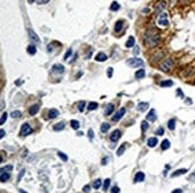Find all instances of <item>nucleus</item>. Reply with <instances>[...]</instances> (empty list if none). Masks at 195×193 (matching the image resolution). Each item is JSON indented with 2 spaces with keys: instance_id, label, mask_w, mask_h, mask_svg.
<instances>
[{
  "instance_id": "32",
  "label": "nucleus",
  "mask_w": 195,
  "mask_h": 193,
  "mask_svg": "<svg viewBox=\"0 0 195 193\" xmlns=\"http://www.w3.org/2000/svg\"><path fill=\"white\" fill-rule=\"evenodd\" d=\"M28 54L35 55V54H36V47H35V45H29L28 47Z\"/></svg>"
},
{
  "instance_id": "36",
  "label": "nucleus",
  "mask_w": 195,
  "mask_h": 193,
  "mask_svg": "<svg viewBox=\"0 0 195 193\" xmlns=\"http://www.w3.org/2000/svg\"><path fill=\"white\" fill-rule=\"evenodd\" d=\"M124 150H126V146H124V144H122V146L120 147L119 149H117V153H116V154L119 155V156H121V155L124 153Z\"/></svg>"
},
{
  "instance_id": "7",
  "label": "nucleus",
  "mask_w": 195,
  "mask_h": 193,
  "mask_svg": "<svg viewBox=\"0 0 195 193\" xmlns=\"http://www.w3.org/2000/svg\"><path fill=\"white\" fill-rule=\"evenodd\" d=\"M31 132H32V128H31L28 123L23 124L22 129H20V135H22V136H28V135L31 134Z\"/></svg>"
},
{
  "instance_id": "28",
  "label": "nucleus",
  "mask_w": 195,
  "mask_h": 193,
  "mask_svg": "<svg viewBox=\"0 0 195 193\" xmlns=\"http://www.w3.org/2000/svg\"><path fill=\"white\" fill-rule=\"evenodd\" d=\"M162 149L163 150H167V149H169L170 148V142H169V140H164L163 142H162Z\"/></svg>"
},
{
  "instance_id": "60",
  "label": "nucleus",
  "mask_w": 195,
  "mask_h": 193,
  "mask_svg": "<svg viewBox=\"0 0 195 193\" xmlns=\"http://www.w3.org/2000/svg\"><path fill=\"white\" fill-rule=\"evenodd\" d=\"M31 1H34V0H31Z\"/></svg>"
},
{
  "instance_id": "2",
  "label": "nucleus",
  "mask_w": 195,
  "mask_h": 193,
  "mask_svg": "<svg viewBox=\"0 0 195 193\" xmlns=\"http://www.w3.org/2000/svg\"><path fill=\"white\" fill-rule=\"evenodd\" d=\"M173 68H174V60L171 59V57H167L164 61L159 64V69H160L162 72H164V73L170 72Z\"/></svg>"
},
{
  "instance_id": "55",
  "label": "nucleus",
  "mask_w": 195,
  "mask_h": 193,
  "mask_svg": "<svg viewBox=\"0 0 195 193\" xmlns=\"http://www.w3.org/2000/svg\"><path fill=\"white\" fill-rule=\"evenodd\" d=\"M142 13H150V9H147V7H146V9H144V10H142Z\"/></svg>"
},
{
  "instance_id": "14",
  "label": "nucleus",
  "mask_w": 195,
  "mask_h": 193,
  "mask_svg": "<svg viewBox=\"0 0 195 193\" xmlns=\"http://www.w3.org/2000/svg\"><path fill=\"white\" fill-rule=\"evenodd\" d=\"M64 66L62 64H54L53 66V72L54 73H59V74H61V73H64Z\"/></svg>"
},
{
  "instance_id": "29",
  "label": "nucleus",
  "mask_w": 195,
  "mask_h": 193,
  "mask_svg": "<svg viewBox=\"0 0 195 193\" xmlns=\"http://www.w3.org/2000/svg\"><path fill=\"white\" fill-rule=\"evenodd\" d=\"M173 85H174V82L171 80H165V81L160 82V87H170V86H173Z\"/></svg>"
},
{
  "instance_id": "21",
  "label": "nucleus",
  "mask_w": 195,
  "mask_h": 193,
  "mask_svg": "<svg viewBox=\"0 0 195 193\" xmlns=\"http://www.w3.org/2000/svg\"><path fill=\"white\" fill-rule=\"evenodd\" d=\"M163 56H164V51H159V53H157L156 55H153V57H152V61L153 62H157V61H159V60H162L163 59Z\"/></svg>"
},
{
  "instance_id": "6",
  "label": "nucleus",
  "mask_w": 195,
  "mask_h": 193,
  "mask_svg": "<svg viewBox=\"0 0 195 193\" xmlns=\"http://www.w3.org/2000/svg\"><path fill=\"white\" fill-rule=\"evenodd\" d=\"M194 73H195L194 67H187L181 72V76H183V78H190Z\"/></svg>"
},
{
  "instance_id": "11",
  "label": "nucleus",
  "mask_w": 195,
  "mask_h": 193,
  "mask_svg": "<svg viewBox=\"0 0 195 193\" xmlns=\"http://www.w3.org/2000/svg\"><path fill=\"white\" fill-rule=\"evenodd\" d=\"M146 119L148 120V122H154V120L157 119V116H156L154 110H150V112H148L147 116H146Z\"/></svg>"
},
{
  "instance_id": "19",
  "label": "nucleus",
  "mask_w": 195,
  "mask_h": 193,
  "mask_svg": "<svg viewBox=\"0 0 195 193\" xmlns=\"http://www.w3.org/2000/svg\"><path fill=\"white\" fill-rule=\"evenodd\" d=\"M96 61L97 62H104L107 61V55L104 53H98L96 55Z\"/></svg>"
},
{
  "instance_id": "9",
  "label": "nucleus",
  "mask_w": 195,
  "mask_h": 193,
  "mask_svg": "<svg viewBox=\"0 0 195 193\" xmlns=\"http://www.w3.org/2000/svg\"><path fill=\"white\" fill-rule=\"evenodd\" d=\"M120 137H121V131H120V130H114V131L111 132L110 141H111V142H116Z\"/></svg>"
},
{
  "instance_id": "46",
  "label": "nucleus",
  "mask_w": 195,
  "mask_h": 193,
  "mask_svg": "<svg viewBox=\"0 0 195 193\" xmlns=\"http://www.w3.org/2000/svg\"><path fill=\"white\" fill-rule=\"evenodd\" d=\"M163 134H164V129H163V128L157 129V131H156V135H159V136H162Z\"/></svg>"
},
{
  "instance_id": "57",
  "label": "nucleus",
  "mask_w": 195,
  "mask_h": 193,
  "mask_svg": "<svg viewBox=\"0 0 195 193\" xmlns=\"http://www.w3.org/2000/svg\"><path fill=\"white\" fill-rule=\"evenodd\" d=\"M178 0H170V4H171V5H173V4H175V3H177Z\"/></svg>"
},
{
  "instance_id": "16",
  "label": "nucleus",
  "mask_w": 195,
  "mask_h": 193,
  "mask_svg": "<svg viewBox=\"0 0 195 193\" xmlns=\"http://www.w3.org/2000/svg\"><path fill=\"white\" fill-rule=\"evenodd\" d=\"M148 106H150V105H148V103H139L136 109H138V111L144 112V111H146V110L148 109Z\"/></svg>"
},
{
  "instance_id": "45",
  "label": "nucleus",
  "mask_w": 195,
  "mask_h": 193,
  "mask_svg": "<svg viewBox=\"0 0 195 193\" xmlns=\"http://www.w3.org/2000/svg\"><path fill=\"white\" fill-rule=\"evenodd\" d=\"M71 55H72V50H71V49H68L67 53H66L65 56H64V60H68V57H70Z\"/></svg>"
},
{
  "instance_id": "52",
  "label": "nucleus",
  "mask_w": 195,
  "mask_h": 193,
  "mask_svg": "<svg viewBox=\"0 0 195 193\" xmlns=\"http://www.w3.org/2000/svg\"><path fill=\"white\" fill-rule=\"evenodd\" d=\"M83 191H84V192H89V191H90V186H89V185H86V186H84V188H83Z\"/></svg>"
},
{
  "instance_id": "47",
  "label": "nucleus",
  "mask_w": 195,
  "mask_h": 193,
  "mask_svg": "<svg viewBox=\"0 0 195 193\" xmlns=\"http://www.w3.org/2000/svg\"><path fill=\"white\" fill-rule=\"evenodd\" d=\"M111 193H120V188L117 187V186H114V187L111 188Z\"/></svg>"
},
{
  "instance_id": "4",
  "label": "nucleus",
  "mask_w": 195,
  "mask_h": 193,
  "mask_svg": "<svg viewBox=\"0 0 195 193\" xmlns=\"http://www.w3.org/2000/svg\"><path fill=\"white\" fill-rule=\"evenodd\" d=\"M127 64L130 66L132 68H139L144 66V61L141 59H138V57H133V59H129L127 61Z\"/></svg>"
},
{
  "instance_id": "33",
  "label": "nucleus",
  "mask_w": 195,
  "mask_h": 193,
  "mask_svg": "<svg viewBox=\"0 0 195 193\" xmlns=\"http://www.w3.org/2000/svg\"><path fill=\"white\" fill-rule=\"evenodd\" d=\"M175 124H176L175 119H170L169 123H168V128H169L170 130H175Z\"/></svg>"
},
{
  "instance_id": "41",
  "label": "nucleus",
  "mask_w": 195,
  "mask_h": 193,
  "mask_svg": "<svg viewBox=\"0 0 195 193\" xmlns=\"http://www.w3.org/2000/svg\"><path fill=\"white\" fill-rule=\"evenodd\" d=\"M147 129H148V123H147V120H144L141 123V130L142 131H146Z\"/></svg>"
},
{
  "instance_id": "38",
  "label": "nucleus",
  "mask_w": 195,
  "mask_h": 193,
  "mask_svg": "<svg viewBox=\"0 0 195 193\" xmlns=\"http://www.w3.org/2000/svg\"><path fill=\"white\" fill-rule=\"evenodd\" d=\"M101 185H102V181H101V180L99 179H97V180H95V181H93V188H99L101 187Z\"/></svg>"
},
{
  "instance_id": "22",
  "label": "nucleus",
  "mask_w": 195,
  "mask_h": 193,
  "mask_svg": "<svg viewBox=\"0 0 195 193\" xmlns=\"http://www.w3.org/2000/svg\"><path fill=\"white\" fill-rule=\"evenodd\" d=\"M122 26H123V20H117L115 24V31L116 32H120L122 29Z\"/></svg>"
},
{
  "instance_id": "53",
  "label": "nucleus",
  "mask_w": 195,
  "mask_h": 193,
  "mask_svg": "<svg viewBox=\"0 0 195 193\" xmlns=\"http://www.w3.org/2000/svg\"><path fill=\"white\" fill-rule=\"evenodd\" d=\"M171 193H182V190H180V188H176V190H174Z\"/></svg>"
},
{
  "instance_id": "8",
  "label": "nucleus",
  "mask_w": 195,
  "mask_h": 193,
  "mask_svg": "<svg viewBox=\"0 0 195 193\" xmlns=\"http://www.w3.org/2000/svg\"><path fill=\"white\" fill-rule=\"evenodd\" d=\"M124 113H126V109H123V107H122V109H120L119 111H117L115 115L113 116V120H114V122H119V120L121 119L122 117H123Z\"/></svg>"
},
{
  "instance_id": "50",
  "label": "nucleus",
  "mask_w": 195,
  "mask_h": 193,
  "mask_svg": "<svg viewBox=\"0 0 195 193\" xmlns=\"http://www.w3.org/2000/svg\"><path fill=\"white\" fill-rule=\"evenodd\" d=\"M177 94L180 95V98H184V95H183V92H182L181 90H177Z\"/></svg>"
},
{
  "instance_id": "59",
  "label": "nucleus",
  "mask_w": 195,
  "mask_h": 193,
  "mask_svg": "<svg viewBox=\"0 0 195 193\" xmlns=\"http://www.w3.org/2000/svg\"><path fill=\"white\" fill-rule=\"evenodd\" d=\"M1 162H3V157L0 156V163H1Z\"/></svg>"
},
{
  "instance_id": "30",
  "label": "nucleus",
  "mask_w": 195,
  "mask_h": 193,
  "mask_svg": "<svg viewBox=\"0 0 195 193\" xmlns=\"http://www.w3.org/2000/svg\"><path fill=\"white\" fill-rule=\"evenodd\" d=\"M71 126H72V129H74V130H78V129H79V126H80V124H79V122H78V120L73 119V120H71Z\"/></svg>"
},
{
  "instance_id": "20",
  "label": "nucleus",
  "mask_w": 195,
  "mask_h": 193,
  "mask_svg": "<svg viewBox=\"0 0 195 193\" xmlns=\"http://www.w3.org/2000/svg\"><path fill=\"white\" fill-rule=\"evenodd\" d=\"M58 116H59V111H58L56 109H51V110H49V112H48V117L50 118V119H53V118H56Z\"/></svg>"
},
{
  "instance_id": "40",
  "label": "nucleus",
  "mask_w": 195,
  "mask_h": 193,
  "mask_svg": "<svg viewBox=\"0 0 195 193\" xmlns=\"http://www.w3.org/2000/svg\"><path fill=\"white\" fill-rule=\"evenodd\" d=\"M20 116H22V112H20V111H13L11 113V117L12 118H19Z\"/></svg>"
},
{
  "instance_id": "26",
  "label": "nucleus",
  "mask_w": 195,
  "mask_h": 193,
  "mask_svg": "<svg viewBox=\"0 0 195 193\" xmlns=\"http://www.w3.org/2000/svg\"><path fill=\"white\" fill-rule=\"evenodd\" d=\"M64 128H65V123H64V122H60V123L54 125V130H55V131H60V130H62Z\"/></svg>"
},
{
  "instance_id": "3",
  "label": "nucleus",
  "mask_w": 195,
  "mask_h": 193,
  "mask_svg": "<svg viewBox=\"0 0 195 193\" xmlns=\"http://www.w3.org/2000/svg\"><path fill=\"white\" fill-rule=\"evenodd\" d=\"M157 24H158V26H160V28H167V26L169 25L168 14L165 13V12H162V13L159 14L158 19H157Z\"/></svg>"
},
{
  "instance_id": "58",
  "label": "nucleus",
  "mask_w": 195,
  "mask_h": 193,
  "mask_svg": "<svg viewBox=\"0 0 195 193\" xmlns=\"http://www.w3.org/2000/svg\"><path fill=\"white\" fill-rule=\"evenodd\" d=\"M19 192H20V193H28L26 191H24V190H19Z\"/></svg>"
},
{
  "instance_id": "42",
  "label": "nucleus",
  "mask_w": 195,
  "mask_h": 193,
  "mask_svg": "<svg viewBox=\"0 0 195 193\" xmlns=\"http://www.w3.org/2000/svg\"><path fill=\"white\" fill-rule=\"evenodd\" d=\"M58 155H59V157L62 160V161H67V159H68V157H67V155H66V154H64V153H61V151H59V153H58Z\"/></svg>"
},
{
  "instance_id": "12",
  "label": "nucleus",
  "mask_w": 195,
  "mask_h": 193,
  "mask_svg": "<svg viewBox=\"0 0 195 193\" xmlns=\"http://www.w3.org/2000/svg\"><path fill=\"white\" fill-rule=\"evenodd\" d=\"M38 110H40V106L37 105V104H35V105H32V106L29 109V115L30 116H35L38 112Z\"/></svg>"
},
{
  "instance_id": "49",
  "label": "nucleus",
  "mask_w": 195,
  "mask_h": 193,
  "mask_svg": "<svg viewBox=\"0 0 195 193\" xmlns=\"http://www.w3.org/2000/svg\"><path fill=\"white\" fill-rule=\"evenodd\" d=\"M24 173H25V169H22V171H20V173H19V175H18V181H20V179H22V176L24 175Z\"/></svg>"
},
{
  "instance_id": "15",
  "label": "nucleus",
  "mask_w": 195,
  "mask_h": 193,
  "mask_svg": "<svg viewBox=\"0 0 195 193\" xmlns=\"http://www.w3.org/2000/svg\"><path fill=\"white\" fill-rule=\"evenodd\" d=\"M157 143H158V140L157 137H151L147 140V146L150 147V148H153V147L157 146Z\"/></svg>"
},
{
  "instance_id": "27",
  "label": "nucleus",
  "mask_w": 195,
  "mask_h": 193,
  "mask_svg": "<svg viewBox=\"0 0 195 193\" xmlns=\"http://www.w3.org/2000/svg\"><path fill=\"white\" fill-rule=\"evenodd\" d=\"M145 76V70L142 69H139V70H136V73H135V78L136 79H142Z\"/></svg>"
},
{
  "instance_id": "56",
  "label": "nucleus",
  "mask_w": 195,
  "mask_h": 193,
  "mask_svg": "<svg viewBox=\"0 0 195 193\" xmlns=\"http://www.w3.org/2000/svg\"><path fill=\"white\" fill-rule=\"evenodd\" d=\"M134 54H139V48H135V49H134Z\"/></svg>"
},
{
  "instance_id": "5",
  "label": "nucleus",
  "mask_w": 195,
  "mask_h": 193,
  "mask_svg": "<svg viewBox=\"0 0 195 193\" xmlns=\"http://www.w3.org/2000/svg\"><path fill=\"white\" fill-rule=\"evenodd\" d=\"M165 7H167V1H165V0H159L154 6V12L156 13H158V14H160L162 12L164 11Z\"/></svg>"
},
{
  "instance_id": "13",
  "label": "nucleus",
  "mask_w": 195,
  "mask_h": 193,
  "mask_svg": "<svg viewBox=\"0 0 195 193\" xmlns=\"http://www.w3.org/2000/svg\"><path fill=\"white\" fill-rule=\"evenodd\" d=\"M114 109H115V107H114V105H113V104H108L107 106H105L104 115H105V116H110L111 113H113V112H114Z\"/></svg>"
},
{
  "instance_id": "23",
  "label": "nucleus",
  "mask_w": 195,
  "mask_h": 193,
  "mask_svg": "<svg viewBox=\"0 0 195 193\" xmlns=\"http://www.w3.org/2000/svg\"><path fill=\"white\" fill-rule=\"evenodd\" d=\"M134 44H135V39H134V37H129V38H128V41L126 42V47H127V48H132V47H134Z\"/></svg>"
},
{
  "instance_id": "10",
  "label": "nucleus",
  "mask_w": 195,
  "mask_h": 193,
  "mask_svg": "<svg viewBox=\"0 0 195 193\" xmlns=\"http://www.w3.org/2000/svg\"><path fill=\"white\" fill-rule=\"evenodd\" d=\"M28 34H29V37H30V38L32 39L35 43H40V38H38V36H37L36 34H35V31H34V30L29 29V30H28Z\"/></svg>"
},
{
  "instance_id": "34",
  "label": "nucleus",
  "mask_w": 195,
  "mask_h": 193,
  "mask_svg": "<svg viewBox=\"0 0 195 193\" xmlns=\"http://www.w3.org/2000/svg\"><path fill=\"white\" fill-rule=\"evenodd\" d=\"M7 113H6V112H4L3 115H1V117H0V125H3L4 123H5L6 122V119H7Z\"/></svg>"
},
{
  "instance_id": "25",
  "label": "nucleus",
  "mask_w": 195,
  "mask_h": 193,
  "mask_svg": "<svg viewBox=\"0 0 195 193\" xmlns=\"http://www.w3.org/2000/svg\"><path fill=\"white\" fill-rule=\"evenodd\" d=\"M9 179H10V173H7V172H5V173H3L1 175H0V181L1 182L7 181Z\"/></svg>"
},
{
  "instance_id": "31",
  "label": "nucleus",
  "mask_w": 195,
  "mask_h": 193,
  "mask_svg": "<svg viewBox=\"0 0 195 193\" xmlns=\"http://www.w3.org/2000/svg\"><path fill=\"white\" fill-rule=\"evenodd\" d=\"M97 107H98V104L96 103V101H91L90 104H89V106H88V109L90 110V111H93V110H96Z\"/></svg>"
},
{
  "instance_id": "35",
  "label": "nucleus",
  "mask_w": 195,
  "mask_h": 193,
  "mask_svg": "<svg viewBox=\"0 0 195 193\" xmlns=\"http://www.w3.org/2000/svg\"><path fill=\"white\" fill-rule=\"evenodd\" d=\"M109 128H110V125H109L108 123H103L102 126H101V131H102V132H107L108 130H109Z\"/></svg>"
},
{
  "instance_id": "37",
  "label": "nucleus",
  "mask_w": 195,
  "mask_h": 193,
  "mask_svg": "<svg viewBox=\"0 0 195 193\" xmlns=\"http://www.w3.org/2000/svg\"><path fill=\"white\" fill-rule=\"evenodd\" d=\"M109 185H110V179H105L104 184H103V191H108L109 188Z\"/></svg>"
},
{
  "instance_id": "44",
  "label": "nucleus",
  "mask_w": 195,
  "mask_h": 193,
  "mask_svg": "<svg viewBox=\"0 0 195 193\" xmlns=\"http://www.w3.org/2000/svg\"><path fill=\"white\" fill-rule=\"evenodd\" d=\"M12 169V166H6V167L1 168L0 169V174H3V172H7V171H11Z\"/></svg>"
},
{
  "instance_id": "18",
  "label": "nucleus",
  "mask_w": 195,
  "mask_h": 193,
  "mask_svg": "<svg viewBox=\"0 0 195 193\" xmlns=\"http://www.w3.org/2000/svg\"><path fill=\"white\" fill-rule=\"evenodd\" d=\"M184 173H187V169H186V168H182V169H177V171H175L173 174H171V178H176V176L183 175Z\"/></svg>"
},
{
  "instance_id": "48",
  "label": "nucleus",
  "mask_w": 195,
  "mask_h": 193,
  "mask_svg": "<svg viewBox=\"0 0 195 193\" xmlns=\"http://www.w3.org/2000/svg\"><path fill=\"white\" fill-rule=\"evenodd\" d=\"M93 137H95V134H93L92 129H90V130H89V138H90V140H93Z\"/></svg>"
},
{
  "instance_id": "43",
  "label": "nucleus",
  "mask_w": 195,
  "mask_h": 193,
  "mask_svg": "<svg viewBox=\"0 0 195 193\" xmlns=\"http://www.w3.org/2000/svg\"><path fill=\"white\" fill-rule=\"evenodd\" d=\"M113 74H114V69L111 67H109V68H108V70H107L108 78H111V76H113Z\"/></svg>"
},
{
  "instance_id": "1",
  "label": "nucleus",
  "mask_w": 195,
  "mask_h": 193,
  "mask_svg": "<svg viewBox=\"0 0 195 193\" xmlns=\"http://www.w3.org/2000/svg\"><path fill=\"white\" fill-rule=\"evenodd\" d=\"M159 42H160V36H159V34H157L156 31H153V29L146 31V34H145V36H144V43L146 47L154 48L159 44Z\"/></svg>"
},
{
  "instance_id": "17",
  "label": "nucleus",
  "mask_w": 195,
  "mask_h": 193,
  "mask_svg": "<svg viewBox=\"0 0 195 193\" xmlns=\"http://www.w3.org/2000/svg\"><path fill=\"white\" fill-rule=\"evenodd\" d=\"M144 179H145V174L142 172H138L135 178H134V182H141L144 181Z\"/></svg>"
},
{
  "instance_id": "54",
  "label": "nucleus",
  "mask_w": 195,
  "mask_h": 193,
  "mask_svg": "<svg viewBox=\"0 0 195 193\" xmlns=\"http://www.w3.org/2000/svg\"><path fill=\"white\" fill-rule=\"evenodd\" d=\"M38 3L40 4H47V3H49V0H38Z\"/></svg>"
},
{
  "instance_id": "39",
  "label": "nucleus",
  "mask_w": 195,
  "mask_h": 193,
  "mask_svg": "<svg viewBox=\"0 0 195 193\" xmlns=\"http://www.w3.org/2000/svg\"><path fill=\"white\" fill-rule=\"evenodd\" d=\"M85 105H86V104H85L84 100L80 101V103L78 104V110H79L80 112H83V111H84V109H85Z\"/></svg>"
},
{
  "instance_id": "51",
  "label": "nucleus",
  "mask_w": 195,
  "mask_h": 193,
  "mask_svg": "<svg viewBox=\"0 0 195 193\" xmlns=\"http://www.w3.org/2000/svg\"><path fill=\"white\" fill-rule=\"evenodd\" d=\"M4 136H5V130H3V129H1V130H0V140H1Z\"/></svg>"
},
{
  "instance_id": "24",
  "label": "nucleus",
  "mask_w": 195,
  "mask_h": 193,
  "mask_svg": "<svg viewBox=\"0 0 195 193\" xmlns=\"http://www.w3.org/2000/svg\"><path fill=\"white\" fill-rule=\"evenodd\" d=\"M110 10L111 11H119L120 10V4L117 3V1H113V3H111V5H110Z\"/></svg>"
}]
</instances>
